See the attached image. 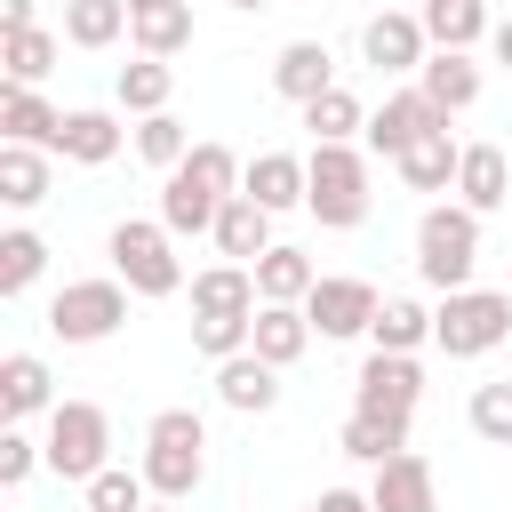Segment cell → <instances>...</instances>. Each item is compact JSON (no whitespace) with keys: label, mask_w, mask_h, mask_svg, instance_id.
Segmentation results:
<instances>
[{"label":"cell","mask_w":512,"mask_h":512,"mask_svg":"<svg viewBox=\"0 0 512 512\" xmlns=\"http://www.w3.org/2000/svg\"><path fill=\"white\" fill-rule=\"evenodd\" d=\"M240 176H248V160H240L232 144L200 136V144H192V160H184L176 176H160V224H168L176 240L216 232V216H224V200L240 192Z\"/></svg>","instance_id":"1"},{"label":"cell","mask_w":512,"mask_h":512,"mask_svg":"<svg viewBox=\"0 0 512 512\" xmlns=\"http://www.w3.org/2000/svg\"><path fill=\"white\" fill-rule=\"evenodd\" d=\"M136 472L152 480L160 504H184L208 480V424H200V408H160L144 424V464Z\"/></svg>","instance_id":"2"},{"label":"cell","mask_w":512,"mask_h":512,"mask_svg":"<svg viewBox=\"0 0 512 512\" xmlns=\"http://www.w3.org/2000/svg\"><path fill=\"white\" fill-rule=\"evenodd\" d=\"M472 264H480V216L464 200H432L416 216V280L456 296V288H472Z\"/></svg>","instance_id":"3"},{"label":"cell","mask_w":512,"mask_h":512,"mask_svg":"<svg viewBox=\"0 0 512 512\" xmlns=\"http://www.w3.org/2000/svg\"><path fill=\"white\" fill-rule=\"evenodd\" d=\"M368 152L360 144H312L304 152V208L328 224V232H352L368 224Z\"/></svg>","instance_id":"4"},{"label":"cell","mask_w":512,"mask_h":512,"mask_svg":"<svg viewBox=\"0 0 512 512\" xmlns=\"http://www.w3.org/2000/svg\"><path fill=\"white\" fill-rule=\"evenodd\" d=\"M104 256H112V280L128 288V296H176L184 288V256H176V232L152 216H120L112 224V240H104Z\"/></svg>","instance_id":"5"},{"label":"cell","mask_w":512,"mask_h":512,"mask_svg":"<svg viewBox=\"0 0 512 512\" xmlns=\"http://www.w3.org/2000/svg\"><path fill=\"white\" fill-rule=\"evenodd\" d=\"M40 456H48L56 480H80V488H88V480L112 464V416H104L96 400H56V408H48Z\"/></svg>","instance_id":"6"},{"label":"cell","mask_w":512,"mask_h":512,"mask_svg":"<svg viewBox=\"0 0 512 512\" xmlns=\"http://www.w3.org/2000/svg\"><path fill=\"white\" fill-rule=\"evenodd\" d=\"M432 344H440L448 360H480V352L512 344V296H496V288H456V296H440Z\"/></svg>","instance_id":"7"},{"label":"cell","mask_w":512,"mask_h":512,"mask_svg":"<svg viewBox=\"0 0 512 512\" xmlns=\"http://www.w3.org/2000/svg\"><path fill=\"white\" fill-rule=\"evenodd\" d=\"M120 320H128V288L112 272L104 280H64L48 296V336L56 344H104V336H120Z\"/></svg>","instance_id":"8"},{"label":"cell","mask_w":512,"mask_h":512,"mask_svg":"<svg viewBox=\"0 0 512 512\" xmlns=\"http://www.w3.org/2000/svg\"><path fill=\"white\" fill-rule=\"evenodd\" d=\"M416 400H424L416 352H368V360H360V376H352V408H360V416H400V424H416Z\"/></svg>","instance_id":"9"},{"label":"cell","mask_w":512,"mask_h":512,"mask_svg":"<svg viewBox=\"0 0 512 512\" xmlns=\"http://www.w3.org/2000/svg\"><path fill=\"white\" fill-rule=\"evenodd\" d=\"M376 312H384V296H376L368 280H352V272H328V280L304 296V320H312V336H328V344L368 336V328H376Z\"/></svg>","instance_id":"10"},{"label":"cell","mask_w":512,"mask_h":512,"mask_svg":"<svg viewBox=\"0 0 512 512\" xmlns=\"http://www.w3.org/2000/svg\"><path fill=\"white\" fill-rule=\"evenodd\" d=\"M440 128H448V112H440L424 88H392V96L368 112V152L400 160L408 144H424V136H440Z\"/></svg>","instance_id":"11"},{"label":"cell","mask_w":512,"mask_h":512,"mask_svg":"<svg viewBox=\"0 0 512 512\" xmlns=\"http://www.w3.org/2000/svg\"><path fill=\"white\" fill-rule=\"evenodd\" d=\"M424 56H432V40H424L416 8H384V16L360 24V64L368 72H424Z\"/></svg>","instance_id":"12"},{"label":"cell","mask_w":512,"mask_h":512,"mask_svg":"<svg viewBox=\"0 0 512 512\" xmlns=\"http://www.w3.org/2000/svg\"><path fill=\"white\" fill-rule=\"evenodd\" d=\"M368 504H376V512H440V480H432V464H424L416 448H400L392 464H376Z\"/></svg>","instance_id":"13"},{"label":"cell","mask_w":512,"mask_h":512,"mask_svg":"<svg viewBox=\"0 0 512 512\" xmlns=\"http://www.w3.org/2000/svg\"><path fill=\"white\" fill-rule=\"evenodd\" d=\"M272 88L304 112L312 96H328L336 88V56H328V40H288L280 56H272Z\"/></svg>","instance_id":"14"},{"label":"cell","mask_w":512,"mask_h":512,"mask_svg":"<svg viewBox=\"0 0 512 512\" xmlns=\"http://www.w3.org/2000/svg\"><path fill=\"white\" fill-rule=\"evenodd\" d=\"M120 144H128V128H120L112 112H96V104L64 112V128H56V160H80V168H104V160H120Z\"/></svg>","instance_id":"15"},{"label":"cell","mask_w":512,"mask_h":512,"mask_svg":"<svg viewBox=\"0 0 512 512\" xmlns=\"http://www.w3.org/2000/svg\"><path fill=\"white\" fill-rule=\"evenodd\" d=\"M456 200H464L472 216H496V208L512 200V160H504V144H464V168H456Z\"/></svg>","instance_id":"16"},{"label":"cell","mask_w":512,"mask_h":512,"mask_svg":"<svg viewBox=\"0 0 512 512\" xmlns=\"http://www.w3.org/2000/svg\"><path fill=\"white\" fill-rule=\"evenodd\" d=\"M264 296H256V272L248 264H208V272H192V312L200 320H248Z\"/></svg>","instance_id":"17"},{"label":"cell","mask_w":512,"mask_h":512,"mask_svg":"<svg viewBox=\"0 0 512 512\" xmlns=\"http://www.w3.org/2000/svg\"><path fill=\"white\" fill-rule=\"evenodd\" d=\"M216 400H224L232 416H272V408H280V368L256 360V352H240V360L216 368Z\"/></svg>","instance_id":"18"},{"label":"cell","mask_w":512,"mask_h":512,"mask_svg":"<svg viewBox=\"0 0 512 512\" xmlns=\"http://www.w3.org/2000/svg\"><path fill=\"white\" fill-rule=\"evenodd\" d=\"M56 128H64V112H56L40 88H0V144L56 152Z\"/></svg>","instance_id":"19"},{"label":"cell","mask_w":512,"mask_h":512,"mask_svg":"<svg viewBox=\"0 0 512 512\" xmlns=\"http://www.w3.org/2000/svg\"><path fill=\"white\" fill-rule=\"evenodd\" d=\"M208 240L224 248V264H256L264 248H280V240H272V208H256L248 192H232V200H224V216H216V232H208Z\"/></svg>","instance_id":"20"},{"label":"cell","mask_w":512,"mask_h":512,"mask_svg":"<svg viewBox=\"0 0 512 512\" xmlns=\"http://www.w3.org/2000/svg\"><path fill=\"white\" fill-rule=\"evenodd\" d=\"M40 408H56L48 360H40V352H8V360H0V416L24 424V416H40Z\"/></svg>","instance_id":"21"},{"label":"cell","mask_w":512,"mask_h":512,"mask_svg":"<svg viewBox=\"0 0 512 512\" xmlns=\"http://www.w3.org/2000/svg\"><path fill=\"white\" fill-rule=\"evenodd\" d=\"M456 168H464V144L440 128V136H424V144H408L400 160H392V176L408 184V192H456Z\"/></svg>","instance_id":"22"},{"label":"cell","mask_w":512,"mask_h":512,"mask_svg":"<svg viewBox=\"0 0 512 512\" xmlns=\"http://www.w3.org/2000/svg\"><path fill=\"white\" fill-rule=\"evenodd\" d=\"M256 360H272V368H296L304 352H312V320H304V304H256V344H248Z\"/></svg>","instance_id":"23"},{"label":"cell","mask_w":512,"mask_h":512,"mask_svg":"<svg viewBox=\"0 0 512 512\" xmlns=\"http://www.w3.org/2000/svg\"><path fill=\"white\" fill-rule=\"evenodd\" d=\"M416 88L456 120L464 104H480V64H472V56H456V48H432V56H424V72H416Z\"/></svg>","instance_id":"24"},{"label":"cell","mask_w":512,"mask_h":512,"mask_svg":"<svg viewBox=\"0 0 512 512\" xmlns=\"http://www.w3.org/2000/svg\"><path fill=\"white\" fill-rule=\"evenodd\" d=\"M240 192L256 200V208H304V160L296 152H256L248 160V176H240Z\"/></svg>","instance_id":"25"},{"label":"cell","mask_w":512,"mask_h":512,"mask_svg":"<svg viewBox=\"0 0 512 512\" xmlns=\"http://www.w3.org/2000/svg\"><path fill=\"white\" fill-rule=\"evenodd\" d=\"M248 272H256V296H264V304H304V296L320 288V264H312L304 248H264Z\"/></svg>","instance_id":"26"},{"label":"cell","mask_w":512,"mask_h":512,"mask_svg":"<svg viewBox=\"0 0 512 512\" xmlns=\"http://www.w3.org/2000/svg\"><path fill=\"white\" fill-rule=\"evenodd\" d=\"M416 16H424V40L432 48H456V56H472V40L496 32L488 24V0H424Z\"/></svg>","instance_id":"27"},{"label":"cell","mask_w":512,"mask_h":512,"mask_svg":"<svg viewBox=\"0 0 512 512\" xmlns=\"http://www.w3.org/2000/svg\"><path fill=\"white\" fill-rule=\"evenodd\" d=\"M56 56H64V32H0V72H8V88H40L48 72H56Z\"/></svg>","instance_id":"28"},{"label":"cell","mask_w":512,"mask_h":512,"mask_svg":"<svg viewBox=\"0 0 512 512\" xmlns=\"http://www.w3.org/2000/svg\"><path fill=\"white\" fill-rule=\"evenodd\" d=\"M128 40H136V56H184L192 48V0H168V8H144V16H128Z\"/></svg>","instance_id":"29"},{"label":"cell","mask_w":512,"mask_h":512,"mask_svg":"<svg viewBox=\"0 0 512 512\" xmlns=\"http://www.w3.org/2000/svg\"><path fill=\"white\" fill-rule=\"evenodd\" d=\"M112 96H120V112L152 120V112H168V96H176V64H160V56H136V64H120Z\"/></svg>","instance_id":"30"},{"label":"cell","mask_w":512,"mask_h":512,"mask_svg":"<svg viewBox=\"0 0 512 512\" xmlns=\"http://www.w3.org/2000/svg\"><path fill=\"white\" fill-rule=\"evenodd\" d=\"M304 128H312V144H360V136H368V104L336 80L328 96H312V104H304Z\"/></svg>","instance_id":"31"},{"label":"cell","mask_w":512,"mask_h":512,"mask_svg":"<svg viewBox=\"0 0 512 512\" xmlns=\"http://www.w3.org/2000/svg\"><path fill=\"white\" fill-rule=\"evenodd\" d=\"M336 448H344L352 464H368V472H376V464H392V456L408 448V424H400V416H360V408H352V416H344V432H336Z\"/></svg>","instance_id":"32"},{"label":"cell","mask_w":512,"mask_h":512,"mask_svg":"<svg viewBox=\"0 0 512 512\" xmlns=\"http://www.w3.org/2000/svg\"><path fill=\"white\" fill-rule=\"evenodd\" d=\"M48 160H56V152L0 144V200H8V208H40V200H48Z\"/></svg>","instance_id":"33"},{"label":"cell","mask_w":512,"mask_h":512,"mask_svg":"<svg viewBox=\"0 0 512 512\" xmlns=\"http://www.w3.org/2000/svg\"><path fill=\"white\" fill-rule=\"evenodd\" d=\"M40 272H48V240L32 224H8L0 232V296H24Z\"/></svg>","instance_id":"34"},{"label":"cell","mask_w":512,"mask_h":512,"mask_svg":"<svg viewBox=\"0 0 512 512\" xmlns=\"http://www.w3.org/2000/svg\"><path fill=\"white\" fill-rule=\"evenodd\" d=\"M368 344H376V352H416V344H432V312H424L416 296H384Z\"/></svg>","instance_id":"35"},{"label":"cell","mask_w":512,"mask_h":512,"mask_svg":"<svg viewBox=\"0 0 512 512\" xmlns=\"http://www.w3.org/2000/svg\"><path fill=\"white\" fill-rule=\"evenodd\" d=\"M128 32V0H64V40L72 48H112Z\"/></svg>","instance_id":"36"},{"label":"cell","mask_w":512,"mask_h":512,"mask_svg":"<svg viewBox=\"0 0 512 512\" xmlns=\"http://www.w3.org/2000/svg\"><path fill=\"white\" fill-rule=\"evenodd\" d=\"M136 160H152L160 176H176V168L192 160V128H184L176 112H152V120H136Z\"/></svg>","instance_id":"37"},{"label":"cell","mask_w":512,"mask_h":512,"mask_svg":"<svg viewBox=\"0 0 512 512\" xmlns=\"http://www.w3.org/2000/svg\"><path fill=\"white\" fill-rule=\"evenodd\" d=\"M144 504H152V480L128 472V464H104L88 480V496H80V512H144Z\"/></svg>","instance_id":"38"},{"label":"cell","mask_w":512,"mask_h":512,"mask_svg":"<svg viewBox=\"0 0 512 512\" xmlns=\"http://www.w3.org/2000/svg\"><path fill=\"white\" fill-rule=\"evenodd\" d=\"M464 416H472V432H480L488 448H512V376H496V384H472Z\"/></svg>","instance_id":"39"},{"label":"cell","mask_w":512,"mask_h":512,"mask_svg":"<svg viewBox=\"0 0 512 512\" xmlns=\"http://www.w3.org/2000/svg\"><path fill=\"white\" fill-rule=\"evenodd\" d=\"M40 464H48L40 440H24V424H8V432H0V488H24Z\"/></svg>","instance_id":"40"},{"label":"cell","mask_w":512,"mask_h":512,"mask_svg":"<svg viewBox=\"0 0 512 512\" xmlns=\"http://www.w3.org/2000/svg\"><path fill=\"white\" fill-rule=\"evenodd\" d=\"M312 512H376V504H368L360 488H320V504H312Z\"/></svg>","instance_id":"41"},{"label":"cell","mask_w":512,"mask_h":512,"mask_svg":"<svg viewBox=\"0 0 512 512\" xmlns=\"http://www.w3.org/2000/svg\"><path fill=\"white\" fill-rule=\"evenodd\" d=\"M0 32H32V0H0Z\"/></svg>","instance_id":"42"},{"label":"cell","mask_w":512,"mask_h":512,"mask_svg":"<svg viewBox=\"0 0 512 512\" xmlns=\"http://www.w3.org/2000/svg\"><path fill=\"white\" fill-rule=\"evenodd\" d=\"M488 48H496V64L512 72V16H496V32H488Z\"/></svg>","instance_id":"43"},{"label":"cell","mask_w":512,"mask_h":512,"mask_svg":"<svg viewBox=\"0 0 512 512\" xmlns=\"http://www.w3.org/2000/svg\"><path fill=\"white\" fill-rule=\"evenodd\" d=\"M224 8H240V16H256V8H272V0H224Z\"/></svg>","instance_id":"44"},{"label":"cell","mask_w":512,"mask_h":512,"mask_svg":"<svg viewBox=\"0 0 512 512\" xmlns=\"http://www.w3.org/2000/svg\"><path fill=\"white\" fill-rule=\"evenodd\" d=\"M144 8H168V0H128V16H144Z\"/></svg>","instance_id":"45"},{"label":"cell","mask_w":512,"mask_h":512,"mask_svg":"<svg viewBox=\"0 0 512 512\" xmlns=\"http://www.w3.org/2000/svg\"><path fill=\"white\" fill-rule=\"evenodd\" d=\"M144 512H176V504H144Z\"/></svg>","instance_id":"46"},{"label":"cell","mask_w":512,"mask_h":512,"mask_svg":"<svg viewBox=\"0 0 512 512\" xmlns=\"http://www.w3.org/2000/svg\"><path fill=\"white\" fill-rule=\"evenodd\" d=\"M504 376H512V368H504Z\"/></svg>","instance_id":"47"}]
</instances>
